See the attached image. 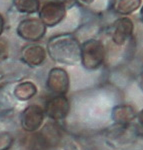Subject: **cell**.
Wrapping results in <instances>:
<instances>
[{
    "mask_svg": "<svg viewBox=\"0 0 143 150\" xmlns=\"http://www.w3.org/2000/svg\"><path fill=\"white\" fill-rule=\"evenodd\" d=\"M80 48L81 44L72 34L55 35L47 43V51L51 59L67 65L80 61Z\"/></svg>",
    "mask_w": 143,
    "mask_h": 150,
    "instance_id": "6da1fadb",
    "label": "cell"
},
{
    "mask_svg": "<svg viewBox=\"0 0 143 150\" xmlns=\"http://www.w3.org/2000/svg\"><path fill=\"white\" fill-rule=\"evenodd\" d=\"M61 140V130L55 122H48L41 130L31 132L23 138L27 150H49L56 147Z\"/></svg>",
    "mask_w": 143,
    "mask_h": 150,
    "instance_id": "7a4b0ae2",
    "label": "cell"
},
{
    "mask_svg": "<svg viewBox=\"0 0 143 150\" xmlns=\"http://www.w3.org/2000/svg\"><path fill=\"white\" fill-rule=\"evenodd\" d=\"M105 59V48L97 39L86 40L81 44L80 61L87 70H95L102 65Z\"/></svg>",
    "mask_w": 143,
    "mask_h": 150,
    "instance_id": "3957f363",
    "label": "cell"
},
{
    "mask_svg": "<svg viewBox=\"0 0 143 150\" xmlns=\"http://www.w3.org/2000/svg\"><path fill=\"white\" fill-rule=\"evenodd\" d=\"M38 12L41 22L48 27H54L66 16V5L60 1L51 0L40 6Z\"/></svg>",
    "mask_w": 143,
    "mask_h": 150,
    "instance_id": "277c9868",
    "label": "cell"
},
{
    "mask_svg": "<svg viewBox=\"0 0 143 150\" xmlns=\"http://www.w3.org/2000/svg\"><path fill=\"white\" fill-rule=\"evenodd\" d=\"M46 32V26L38 18H26L18 24L17 34L26 41L35 42L42 39Z\"/></svg>",
    "mask_w": 143,
    "mask_h": 150,
    "instance_id": "5b68a950",
    "label": "cell"
},
{
    "mask_svg": "<svg viewBox=\"0 0 143 150\" xmlns=\"http://www.w3.org/2000/svg\"><path fill=\"white\" fill-rule=\"evenodd\" d=\"M45 112L37 104L28 105L21 114V125L25 131L29 133L39 130L44 120Z\"/></svg>",
    "mask_w": 143,
    "mask_h": 150,
    "instance_id": "8992f818",
    "label": "cell"
},
{
    "mask_svg": "<svg viewBox=\"0 0 143 150\" xmlns=\"http://www.w3.org/2000/svg\"><path fill=\"white\" fill-rule=\"evenodd\" d=\"M47 87L55 95L64 96L69 89L68 73L63 68H52L47 77Z\"/></svg>",
    "mask_w": 143,
    "mask_h": 150,
    "instance_id": "52a82bcc",
    "label": "cell"
},
{
    "mask_svg": "<svg viewBox=\"0 0 143 150\" xmlns=\"http://www.w3.org/2000/svg\"><path fill=\"white\" fill-rule=\"evenodd\" d=\"M69 102L65 96L55 95L47 101L44 112L53 120H61L69 112Z\"/></svg>",
    "mask_w": 143,
    "mask_h": 150,
    "instance_id": "ba28073f",
    "label": "cell"
},
{
    "mask_svg": "<svg viewBox=\"0 0 143 150\" xmlns=\"http://www.w3.org/2000/svg\"><path fill=\"white\" fill-rule=\"evenodd\" d=\"M134 30L133 21L128 17H121L113 24L112 41L118 46H121L130 38Z\"/></svg>",
    "mask_w": 143,
    "mask_h": 150,
    "instance_id": "9c48e42d",
    "label": "cell"
},
{
    "mask_svg": "<svg viewBox=\"0 0 143 150\" xmlns=\"http://www.w3.org/2000/svg\"><path fill=\"white\" fill-rule=\"evenodd\" d=\"M21 58L30 67H37L45 61L46 51L40 45L29 44L23 47L21 51Z\"/></svg>",
    "mask_w": 143,
    "mask_h": 150,
    "instance_id": "30bf717a",
    "label": "cell"
},
{
    "mask_svg": "<svg viewBox=\"0 0 143 150\" xmlns=\"http://www.w3.org/2000/svg\"><path fill=\"white\" fill-rule=\"evenodd\" d=\"M136 117V112L129 105H119L113 109V120L120 125H126L132 122Z\"/></svg>",
    "mask_w": 143,
    "mask_h": 150,
    "instance_id": "8fae6325",
    "label": "cell"
},
{
    "mask_svg": "<svg viewBox=\"0 0 143 150\" xmlns=\"http://www.w3.org/2000/svg\"><path fill=\"white\" fill-rule=\"evenodd\" d=\"M14 96L20 101L29 100L37 93V87L33 82L24 81L17 84L14 88Z\"/></svg>",
    "mask_w": 143,
    "mask_h": 150,
    "instance_id": "7c38bea8",
    "label": "cell"
},
{
    "mask_svg": "<svg viewBox=\"0 0 143 150\" xmlns=\"http://www.w3.org/2000/svg\"><path fill=\"white\" fill-rule=\"evenodd\" d=\"M142 0H117L114 5L115 11L121 15H129L140 8Z\"/></svg>",
    "mask_w": 143,
    "mask_h": 150,
    "instance_id": "4fadbf2b",
    "label": "cell"
},
{
    "mask_svg": "<svg viewBox=\"0 0 143 150\" xmlns=\"http://www.w3.org/2000/svg\"><path fill=\"white\" fill-rule=\"evenodd\" d=\"M13 6L20 13L33 14L39 11V0H13Z\"/></svg>",
    "mask_w": 143,
    "mask_h": 150,
    "instance_id": "5bb4252c",
    "label": "cell"
},
{
    "mask_svg": "<svg viewBox=\"0 0 143 150\" xmlns=\"http://www.w3.org/2000/svg\"><path fill=\"white\" fill-rule=\"evenodd\" d=\"M14 138L9 132H0V150H9L13 144Z\"/></svg>",
    "mask_w": 143,
    "mask_h": 150,
    "instance_id": "9a60e30c",
    "label": "cell"
},
{
    "mask_svg": "<svg viewBox=\"0 0 143 150\" xmlns=\"http://www.w3.org/2000/svg\"><path fill=\"white\" fill-rule=\"evenodd\" d=\"M11 98L7 97L4 94L0 93V115H4L12 109Z\"/></svg>",
    "mask_w": 143,
    "mask_h": 150,
    "instance_id": "2e32d148",
    "label": "cell"
},
{
    "mask_svg": "<svg viewBox=\"0 0 143 150\" xmlns=\"http://www.w3.org/2000/svg\"><path fill=\"white\" fill-rule=\"evenodd\" d=\"M9 56V44L8 42L3 39V38H0V62L6 60Z\"/></svg>",
    "mask_w": 143,
    "mask_h": 150,
    "instance_id": "e0dca14e",
    "label": "cell"
},
{
    "mask_svg": "<svg viewBox=\"0 0 143 150\" xmlns=\"http://www.w3.org/2000/svg\"><path fill=\"white\" fill-rule=\"evenodd\" d=\"M3 30H4V18H3V16L0 14V36H1Z\"/></svg>",
    "mask_w": 143,
    "mask_h": 150,
    "instance_id": "ac0fdd59",
    "label": "cell"
},
{
    "mask_svg": "<svg viewBox=\"0 0 143 150\" xmlns=\"http://www.w3.org/2000/svg\"><path fill=\"white\" fill-rule=\"evenodd\" d=\"M80 2H82L83 4H87V5H89V4H91V3H93L95 0H79Z\"/></svg>",
    "mask_w": 143,
    "mask_h": 150,
    "instance_id": "d6986e66",
    "label": "cell"
},
{
    "mask_svg": "<svg viewBox=\"0 0 143 150\" xmlns=\"http://www.w3.org/2000/svg\"><path fill=\"white\" fill-rule=\"evenodd\" d=\"M139 120H140V122L143 124V109L140 111V113H139Z\"/></svg>",
    "mask_w": 143,
    "mask_h": 150,
    "instance_id": "ffe728a7",
    "label": "cell"
},
{
    "mask_svg": "<svg viewBox=\"0 0 143 150\" xmlns=\"http://www.w3.org/2000/svg\"><path fill=\"white\" fill-rule=\"evenodd\" d=\"M140 87H141L143 90V74L141 75V77H140Z\"/></svg>",
    "mask_w": 143,
    "mask_h": 150,
    "instance_id": "44dd1931",
    "label": "cell"
},
{
    "mask_svg": "<svg viewBox=\"0 0 143 150\" xmlns=\"http://www.w3.org/2000/svg\"><path fill=\"white\" fill-rule=\"evenodd\" d=\"M54 1H60V2H62V3H64L65 5H66V3L68 1H70V0H54Z\"/></svg>",
    "mask_w": 143,
    "mask_h": 150,
    "instance_id": "7402d4cb",
    "label": "cell"
},
{
    "mask_svg": "<svg viewBox=\"0 0 143 150\" xmlns=\"http://www.w3.org/2000/svg\"><path fill=\"white\" fill-rule=\"evenodd\" d=\"M140 16H141V19H142V21H143V6H142V8H141V11H140Z\"/></svg>",
    "mask_w": 143,
    "mask_h": 150,
    "instance_id": "603a6c76",
    "label": "cell"
},
{
    "mask_svg": "<svg viewBox=\"0 0 143 150\" xmlns=\"http://www.w3.org/2000/svg\"><path fill=\"white\" fill-rule=\"evenodd\" d=\"M0 78H1V74H0Z\"/></svg>",
    "mask_w": 143,
    "mask_h": 150,
    "instance_id": "cb8c5ba5",
    "label": "cell"
}]
</instances>
